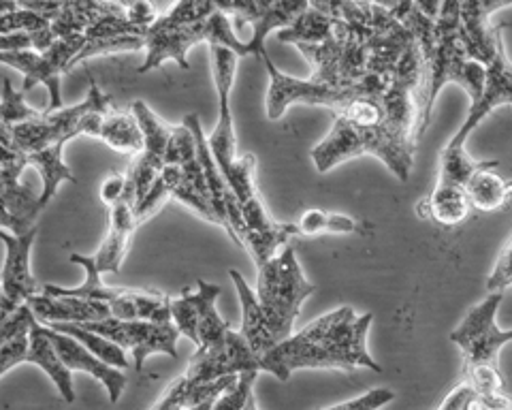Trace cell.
I'll list each match as a JSON object with an SVG mask.
<instances>
[{
	"label": "cell",
	"instance_id": "1",
	"mask_svg": "<svg viewBox=\"0 0 512 410\" xmlns=\"http://www.w3.org/2000/svg\"><path fill=\"white\" fill-rule=\"evenodd\" d=\"M242 304V331L252 351L265 357L286 338L293 336L301 306L316 291L303 276L295 257V246L288 244L274 259L259 265L256 291L250 289L237 270L229 272Z\"/></svg>",
	"mask_w": 512,
	"mask_h": 410
},
{
	"label": "cell",
	"instance_id": "2",
	"mask_svg": "<svg viewBox=\"0 0 512 410\" xmlns=\"http://www.w3.org/2000/svg\"><path fill=\"white\" fill-rule=\"evenodd\" d=\"M372 323V312L357 314L350 306L335 308L271 349L263 357L265 372L278 376L282 383L297 370L352 372L365 368L380 374V364L367 351Z\"/></svg>",
	"mask_w": 512,
	"mask_h": 410
},
{
	"label": "cell",
	"instance_id": "3",
	"mask_svg": "<svg viewBox=\"0 0 512 410\" xmlns=\"http://www.w3.org/2000/svg\"><path fill=\"white\" fill-rule=\"evenodd\" d=\"M416 133L393 124L359 126L333 116L331 131L312 150V161L318 173H327L340 163L357 156H376L402 182L410 180L414 167Z\"/></svg>",
	"mask_w": 512,
	"mask_h": 410
},
{
	"label": "cell",
	"instance_id": "4",
	"mask_svg": "<svg viewBox=\"0 0 512 410\" xmlns=\"http://www.w3.org/2000/svg\"><path fill=\"white\" fill-rule=\"evenodd\" d=\"M504 293H489L476 304L451 334L463 355V376L476 396L493 398L506 393V381L500 370V351L512 342V329H502L495 321Z\"/></svg>",
	"mask_w": 512,
	"mask_h": 410
},
{
	"label": "cell",
	"instance_id": "5",
	"mask_svg": "<svg viewBox=\"0 0 512 410\" xmlns=\"http://www.w3.org/2000/svg\"><path fill=\"white\" fill-rule=\"evenodd\" d=\"M267 67L269 75V88H267V118L278 120L284 116V112L295 103L314 105V107H327L333 114L342 112V109L350 107L357 101H378L387 97L391 86H357V88H333L323 82L314 80L310 75L308 80H299V77H291L282 73L278 67H274L269 54L261 58ZM395 80V77H393Z\"/></svg>",
	"mask_w": 512,
	"mask_h": 410
},
{
	"label": "cell",
	"instance_id": "6",
	"mask_svg": "<svg viewBox=\"0 0 512 410\" xmlns=\"http://www.w3.org/2000/svg\"><path fill=\"white\" fill-rule=\"evenodd\" d=\"M84 45L86 35H73L56 41L45 52H0V60L24 73L22 92L43 84L50 92V103H47L45 112H58L62 109L60 77L75 67V58L84 50Z\"/></svg>",
	"mask_w": 512,
	"mask_h": 410
},
{
	"label": "cell",
	"instance_id": "7",
	"mask_svg": "<svg viewBox=\"0 0 512 410\" xmlns=\"http://www.w3.org/2000/svg\"><path fill=\"white\" fill-rule=\"evenodd\" d=\"M220 287L212 282L197 280V291L171 297V317L180 334L186 336L197 351H212L227 338L231 325L222 321L216 310V299L220 297Z\"/></svg>",
	"mask_w": 512,
	"mask_h": 410
},
{
	"label": "cell",
	"instance_id": "8",
	"mask_svg": "<svg viewBox=\"0 0 512 410\" xmlns=\"http://www.w3.org/2000/svg\"><path fill=\"white\" fill-rule=\"evenodd\" d=\"M84 329L96 331L111 342L120 344L135 359V370L141 372L143 364L150 355L163 353L169 357H178V338L182 336L175 323H152V321H122L105 319L79 325Z\"/></svg>",
	"mask_w": 512,
	"mask_h": 410
},
{
	"label": "cell",
	"instance_id": "9",
	"mask_svg": "<svg viewBox=\"0 0 512 410\" xmlns=\"http://www.w3.org/2000/svg\"><path fill=\"white\" fill-rule=\"evenodd\" d=\"M244 372H265V361L252 351L242 331L229 329L227 338L216 349L195 351L182 376L190 385H210Z\"/></svg>",
	"mask_w": 512,
	"mask_h": 410
},
{
	"label": "cell",
	"instance_id": "10",
	"mask_svg": "<svg viewBox=\"0 0 512 410\" xmlns=\"http://www.w3.org/2000/svg\"><path fill=\"white\" fill-rule=\"evenodd\" d=\"M28 167L24 154L3 146L0 150V205H3V229L13 235H24L37 227L41 214V195H35L22 184V173Z\"/></svg>",
	"mask_w": 512,
	"mask_h": 410
},
{
	"label": "cell",
	"instance_id": "11",
	"mask_svg": "<svg viewBox=\"0 0 512 410\" xmlns=\"http://www.w3.org/2000/svg\"><path fill=\"white\" fill-rule=\"evenodd\" d=\"M131 114L137 118L143 135H146V146L128 169L137 186V203L141 205L152 193L156 180L160 178V171L165 167L173 126L160 120L143 101L133 103Z\"/></svg>",
	"mask_w": 512,
	"mask_h": 410
},
{
	"label": "cell",
	"instance_id": "12",
	"mask_svg": "<svg viewBox=\"0 0 512 410\" xmlns=\"http://www.w3.org/2000/svg\"><path fill=\"white\" fill-rule=\"evenodd\" d=\"M0 238H3L7 252L3 265V299H0V308H3L0 319H5L41 293L37 278L30 272V250L37 238V227H32L24 235H13L3 229Z\"/></svg>",
	"mask_w": 512,
	"mask_h": 410
},
{
	"label": "cell",
	"instance_id": "13",
	"mask_svg": "<svg viewBox=\"0 0 512 410\" xmlns=\"http://www.w3.org/2000/svg\"><path fill=\"white\" fill-rule=\"evenodd\" d=\"M141 223H143V218L139 214L137 186H135V180L131 173H128V186H126L122 199L109 208L107 238L101 244V248L96 250L92 257H88L96 270H99L101 274H105V272L120 274V267H122L126 252H128V246H131L133 233L139 229Z\"/></svg>",
	"mask_w": 512,
	"mask_h": 410
},
{
	"label": "cell",
	"instance_id": "14",
	"mask_svg": "<svg viewBox=\"0 0 512 410\" xmlns=\"http://www.w3.org/2000/svg\"><path fill=\"white\" fill-rule=\"evenodd\" d=\"M504 105H512V62L506 56L504 37L502 30L498 35V52H495L493 60L487 65V80L480 99L476 103H470L468 118L463 120L461 129L455 133V137L448 141L453 146H466L468 137L476 131V126L483 122L495 109Z\"/></svg>",
	"mask_w": 512,
	"mask_h": 410
},
{
	"label": "cell",
	"instance_id": "15",
	"mask_svg": "<svg viewBox=\"0 0 512 410\" xmlns=\"http://www.w3.org/2000/svg\"><path fill=\"white\" fill-rule=\"evenodd\" d=\"M47 331H50V338L56 346L58 355L62 357L64 364H67V368L71 372H86L92 378H96L99 383H103V387L109 393L111 404H116L126 387V376L122 374V370L105 364L103 359H99L92 351H88L86 346L79 340H75L73 336L62 334V331L52 327H47Z\"/></svg>",
	"mask_w": 512,
	"mask_h": 410
},
{
	"label": "cell",
	"instance_id": "16",
	"mask_svg": "<svg viewBox=\"0 0 512 410\" xmlns=\"http://www.w3.org/2000/svg\"><path fill=\"white\" fill-rule=\"evenodd\" d=\"M28 306L35 312V317L43 325L54 323H73L84 325L94 321L111 319V308L105 302H96V299H84L73 295H56L41 291L28 302Z\"/></svg>",
	"mask_w": 512,
	"mask_h": 410
},
{
	"label": "cell",
	"instance_id": "17",
	"mask_svg": "<svg viewBox=\"0 0 512 410\" xmlns=\"http://www.w3.org/2000/svg\"><path fill=\"white\" fill-rule=\"evenodd\" d=\"M24 364L41 368L47 376L52 378V383L60 391L62 400L69 404L75 402V389H73V376H71L73 372L58 355L56 346L50 338V331H47V325H43L41 321H37L30 329V342H28Z\"/></svg>",
	"mask_w": 512,
	"mask_h": 410
},
{
	"label": "cell",
	"instance_id": "18",
	"mask_svg": "<svg viewBox=\"0 0 512 410\" xmlns=\"http://www.w3.org/2000/svg\"><path fill=\"white\" fill-rule=\"evenodd\" d=\"M472 210L470 197L463 186L436 182L434 191L419 203V214L434 220L440 227H457L468 218Z\"/></svg>",
	"mask_w": 512,
	"mask_h": 410
},
{
	"label": "cell",
	"instance_id": "19",
	"mask_svg": "<svg viewBox=\"0 0 512 410\" xmlns=\"http://www.w3.org/2000/svg\"><path fill=\"white\" fill-rule=\"evenodd\" d=\"M495 169L498 167L480 169L466 186L472 208L478 212L504 210L512 199V180L502 178Z\"/></svg>",
	"mask_w": 512,
	"mask_h": 410
},
{
	"label": "cell",
	"instance_id": "20",
	"mask_svg": "<svg viewBox=\"0 0 512 410\" xmlns=\"http://www.w3.org/2000/svg\"><path fill=\"white\" fill-rule=\"evenodd\" d=\"M310 7V0H276L274 7L267 11L265 18L252 28V37L248 39L250 56L263 58L265 52V41L271 33H280V30L291 26L299 15Z\"/></svg>",
	"mask_w": 512,
	"mask_h": 410
},
{
	"label": "cell",
	"instance_id": "21",
	"mask_svg": "<svg viewBox=\"0 0 512 410\" xmlns=\"http://www.w3.org/2000/svg\"><path fill=\"white\" fill-rule=\"evenodd\" d=\"M96 139H101L111 150L124 154H139L146 146V135H143L137 118L131 114H107L101 122V129Z\"/></svg>",
	"mask_w": 512,
	"mask_h": 410
},
{
	"label": "cell",
	"instance_id": "22",
	"mask_svg": "<svg viewBox=\"0 0 512 410\" xmlns=\"http://www.w3.org/2000/svg\"><path fill=\"white\" fill-rule=\"evenodd\" d=\"M335 28H338V20H331L329 15L308 7L291 26L280 30L276 37L282 43L320 45L333 37Z\"/></svg>",
	"mask_w": 512,
	"mask_h": 410
},
{
	"label": "cell",
	"instance_id": "23",
	"mask_svg": "<svg viewBox=\"0 0 512 410\" xmlns=\"http://www.w3.org/2000/svg\"><path fill=\"white\" fill-rule=\"evenodd\" d=\"M487 167H500V161H476L474 156L468 154L466 146L446 144V148L440 152L438 182L466 188L474 173Z\"/></svg>",
	"mask_w": 512,
	"mask_h": 410
},
{
	"label": "cell",
	"instance_id": "24",
	"mask_svg": "<svg viewBox=\"0 0 512 410\" xmlns=\"http://www.w3.org/2000/svg\"><path fill=\"white\" fill-rule=\"evenodd\" d=\"M50 327L62 331V334L73 336L75 340L82 342L88 351H92L96 357L103 359L105 364H109V366L120 368V370H126L128 366H131V361H128L126 351L122 349V346L116 344V342H111L109 338H105L101 334H96V331L84 329V327L73 325V323H54Z\"/></svg>",
	"mask_w": 512,
	"mask_h": 410
},
{
	"label": "cell",
	"instance_id": "25",
	"mask_svg": "<svg viewBox=\"0 0 512 410\" xmlns=\"http://www.w3.org/2000/svg\"><path fill=\"white\" fill-rule=\"evenodd\" d=\"M297 229L301 238H316V235H325V233L350 235V233L361 231V223L346 214H335V212L312 208L299 216Z\"/></svg>",
	"mask_w": 512,
	"mask_h": 410
},
{
	"label": "cell",
	"instance_id": "26",
	"mask_svg": "<svg viewBox=\"0 0 512 410\" xmlns=\"http://www.w3.org/2000/svg\"><path fill=\"white\" fill-rule=\"evenodd\" d=\"M276 0H216L218 11L227 13L229 18L235 20L239 28L244 26H256L259 24L267 11L274 7Z\"/></svg>",
	"mask_w": 512,
	"mask_h": 410
},
{
	"label": "cell",
	"instance_id": "27",
	"mask_svg": "<svg viewBox=\"0 0 512 410\" xmlns=\"http://www.w3.org/2000/svg\"><path fill=\"white\" fill-rule=\"evenodd\" d=\"M43 112H37L24 101V92L15 90L11 82L3 80V126H15L41 118Z\"/></svg>",
	"mask_w": 512,
	"mask_h": 410
},
{
	"label": "cell",
	"instance_id": "28",
	"mask_svg": "<svg viewBox=\"0 0 512 410\" xmlns=\"http://www.w3.org/2000/svg\"><path fill=\"white\" fill-rule=\"evenodd\" d=\"M259 372H244L237 376V381L218 396L212 410H244L254 396V383Z\"/></svg>",
	"mask_w": 512,
	"mask_h": 410
},
{
	"label": "cell",
	"instance_id": "29",
	"mask_svg": "<svg viewBox=\"0 0 512 410\" xmlns=\"http://www.w3.org/2000/svg\"><path fill=\"white\" fill-rule=\"evenodd\" d=\"M395 400V393L387 387H380V389H372L363 393L361 398H355V400H348V402H342V404H335L331 408H323V410H378L382 406H387L389 402ZM244 410H259L256 408V400L254 396L250 398L248 406Z\"/></svg>",
	"mask_w": 512,
	"mask_h": 410
},
{
	"label": "cell",
	"instance_id": "30",
	"mask_svg": "<svg viewBox=\"0 0 512 410\" xmlns=\"http://www.w3.org/2000/svg\"><path fill=\"white\" fill-rule=\"evenodd\" d=\"M512 287V238L502 248L498 261H495L493 272L487 280L489 293H506Z\"/></svg>",
	"mask_w": 512,
	"mask_h": 410
},
{
	"label": "cell",
	"instance_id": "31",
	"mask_svg": "<svg viewBox=\"0 0 512 410\" xmlns=\"http://www.w3.org/2000/svg\"><path fill=\"white\" fill-rule=\"evenodd\" d=\"M128 186V173H109V176L101 184V201L111 208V205L118 203Z\"/></svg>",
	"mask_w": 512,
	"mask_h": 410
},
{
	"label": "cell",
	"instance_id": "32",
	"mask_svg": "<svg viewBox=\"0 0 512 410\" xmlns=\"http://www.w3.org/2000/svg\"><path fill=\"white\" fill-rule=\"evenodd\" d=\"M124 13L135 26H141L146 30L160 18V15L156 13V7L150 3V0H137V3L133 7H128Z\"/></svg>",
	"mask_w": 512,
	"mask_h": 410
},
{
	"label": "cell",
	"instance_id": "33",
	"mask_svg": "<svg viewBox=\"0 0 512 410\" xmlns=\"http://www.w3.org/2000/svg\"><path fill=\"white\" fill-rule=\"evenodd\" d=\"M472 393L474 389L463 381L459 387H455L451 393H448V398L440 404L438 410H466V404L472 398Z\"/></svg>",
	"mask_w": 512,
	"mask_h": 410
},
{
	"label": "cell",
	"instance_id": "34",
	"mask_svg": "<svg viewBox=\"0 0 512 410\" xmlns=\"http://www.w3.org/2000/svg\"><path fill=\"white\" fill-rule=\"evenodd\" d=\"M478 5H480V13H483V18H485L487 22H491V20H489L491 15H493L495 11L504 9V7H510L512 0H478Z\"/></svg>",
	"mask_w": 512,
	"mask_h": 410
},
{
	"label": "cell",
	"instance_id": "35",
	"mask_svg": "<svg viewBox=\"0 0 512 410\" xmlns=\"http://www.w3.org/2000/svg\"><path fill=\"white\" fill-rule=\"evenodd\" d=\"M414 5L419 7L427 15V18L436 20L440 13V7H442V0H414Z\"/></svg>",
	"mask_w": 512,
	"mask_h": 410
},
{
	"label": "cell",
	"instance_id": "36",
	"mask_svg": "<svg viewBox=\"0 0 512 410\" xmlns=\"http://www.w3.org/2000/svg\"><path fill=\"white\" fill-rule=\"evenodd\" d=\"M357 3H372V5H376V7L393 11V9H397L399 5L404 3V0H357Z\"/></svg>",
	"mask_w": 512,
	"mask_h": 410
},
{
	"label": "cell",
	"instance_id": "37",
	"mask_svg": "<svg viewBox=\"0 0 512 410\" xmlns=\"http://www.w3.org/2000/svg\"><path fill=\"white\" fill-rule=\"evenodd\" d=\"M135 3H137V0H118V5H120L124 11H126L128 7H133Z\"/></svg>",
	"mask_w": 512,
	"mask_h": 410
},
{
	"label": "cell",
	"instance_id": "38",
	"mask_svg": "<svg viewBox=\"0 0 512 410\" xmlns=\"http://www.w3.org/2000/svg\"><path fill=\"white\" fill-rule=\"evenodd\" d=\"M105 3H116L118 5V0H105Z\"/></svg>",
	"mask_w": 512,
	"mask_h": 410
},
{
	"label": "cell",
	"instance_id": "39",
	"mask_svg": "<svg viewBox=\"0 0 512 410\" xmlns=\"http://www.w3.org/2000/svg\"><path fill=\"white\" fill-rule=\"evenodd\" d=\"M150 410H160V408H156V406H152V408H150Z\"/></svg>",
	"mask_w": 512,
	"mask_h": 410
}]
</instances>
